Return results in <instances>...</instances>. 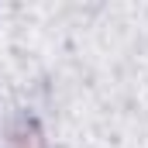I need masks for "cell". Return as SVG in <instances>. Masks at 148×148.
Wrapping results in <instances>:
<instances>
[{"instance_id":"6da1fadb","label":"cell","mask_w":148,"mask_h":148,"mask_svg":"<svg viewBox=\"0 0 148 148\" xmlns=\"http://www.w3.org/2000/svg\"><path fill=\"white\" fill-rule=\"evenodd\" d=\"M7 148H48L45 145V134L35 121H17L14 131H10V145Z\"/></svg>"}]
</instances>
